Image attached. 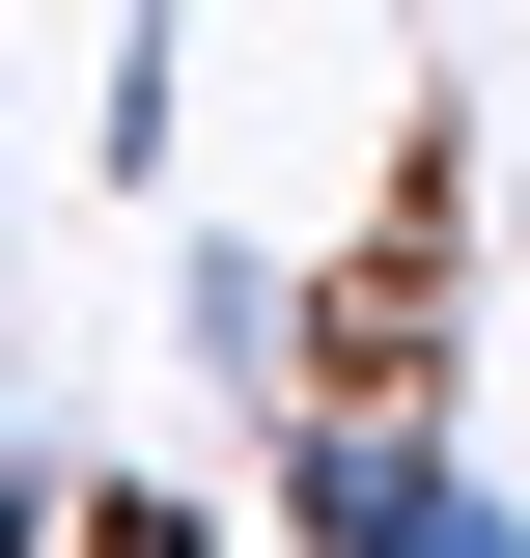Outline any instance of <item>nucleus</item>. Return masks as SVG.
Listing matches in <instances>:
<instances>
[{
    "instance_id": "f03ea898",
    "label": "nucleus",
    "mask_w": 530,
    "mask_h": 558,
    "mask_svg": "<svg viewBox=\"0 0 530 558\" xmlns=\"http://www.w3.org/2000/svg\"><path fill=\"white\" fill-rule=\"evenodd\" d=\"M84 558H224V531H196V502H84Z\"/></svg>"
},
{
    "instance_id": "f257e3e1",
    "label": "nucleus",
    "mask_w": 530,
    "mask_h": 558,
    "mask_svg": "<svg viewBox=\"0 0 530 558\" xmlns=\"http://www.w3.org/2000/svg\"><path fill=\"white\" fill-rule=\"evenodd\" d=\"M279 502H308V558H530V502L474 475L447 418H392V391H335L308 447H279Z\"/></svg>"
}]
</instances>
